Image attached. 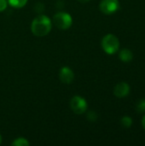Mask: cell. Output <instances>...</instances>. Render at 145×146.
<instances>
[{"instance_id":"6da1fadb","label":"cell","mask_w":145,"mask_h":146,"mask_svg":"<svg viewBox=\"0 0 145 146\" xmlns=\"http://www.w3.org/2000/svg\"><path fill=\"white\" fill-rule=\"evenodd\" d=\"M52 27L51 21L44 15L37 16L32 22L31 30L32 33L37 37H44L47 35Z\"/></svg>"},{"instance_id":"7a4b0ae2","label":"cell","mask_w":145,"mask_h":146,"mask_svg":"<svg viewBox=\"0 0 145 146\" xmlns=\"http://www.w3.org/2000/svg\"><path fill=\"white\" fill-rule=\"evenodd\" d=\"M102 48L109 55H113L119 50L120 41L114 34H107L102 39Z\"/></svg>"},{"instance_id":"3957f363","label":"cell","mask_w":145,"mask_h":146,"mask_svg":"<svg viewBox=\"0 0 145 146\" xmlns=\"http://www.w3.org/2000/svg\"><path fill=\"white\" fill-rule=\"evenodd\" d=\"M53 21L56 27L61 30L68 29L73 24L72 16L66 12H58L53 17Z\"/></svg>"},{"instance_id":"277c9868","label":"cell","mask_w":145,"mask_h":146,"mask_svg":"<svg viewBox=\"0 0 145 146\" xmlns=\"http://www.w3.org/2000/svg\"><path fill=\"white\" fill-rule=\"evenodd\" d=\"M70 107L72 110L77 114V115H81L85 113L87 110V103L80 96H74L72 98L70 101Z\"/></svg>"},{"instance_id":"5b68a950","label":"cell","mask_w":145,"mask_h":146,"mask_svg":"<svg viewBox=\"0 0 145 146\" xmlns=\"http://www.w3.org/2000/svg\"><path fill=\"white\" fill-rule=\"evenodd\" d=\"M99 9L105 15H112L120 9L119 0H102Z\"/></svg>"},{"instance_id":"8992f818","label":"cell","mask_w":145,"mask_h":146,"mask_svg":"<svg viewBox=\"0 0 145 146\" xmlns=\"http://www.w3.org/2000/svg\"><path fill=\"white\" fill-rule=\"evenodd\" d=\"M130 93V86L126 82H120L114 88V94L119 98H126Z\"/></svg>"},{"instance_id":"52a82bcc","label":"cell","mask_w":145,"mask_h":146,"mask_svg":"<svg viewBox=\"0 0 145 146\" xmlns=\"http://www.w3.org/2000/svg\"><path fill=\"white\" fill-rule=\"evenodd\" d=\"M60 80L64 84H71L74 79V74L73 70L68 67H63L60 70Z\"/></svg>"},{"instance_id":"ba28073f","label":"cell","mask_w":145,"mask_h":146,"mask_svg":"<svg viewBox=\"0 0 145 146\" xmlns=\"http://www.w3.org/2000/svg\"><path fill=\"white\" fill-rule=\"evenodd\" d=\"M119 58L124 62H129L133 59V54L129 49H122L119 53Z\"/></svg>"},{"instance_id":"9c48e42d","label":"cell","mask_w":145,"mask_h":146,"mask_svg":"<svg viewBox=\"0 0 145 146\" xmlns=\"http://www.w3.org/2000/svg\"><path fill=\"white\" fill-rule=\"evenodd\" d=\"M7 1L10 6H12L13 8H15V9L22 8L27 3V0H7Z\"/></svg>"},{"instance_id":"30bf717a","label":"cell","mask_w":145,"mask_h":146,"mask_svg":"<svg viewBox=\"0 0 145 146\" xmlns=\"http://www.w3.org/2000/svg\"><path fill=\"white\" fill-rule=\"evenodd\" d=\"M13 146H28L30 143L24 138H18L11 144Z\"/></svg>"},{"instance_id":"8fae6325","label":"cell","mask_w":145,"mask_h":146,"mask_svg":"<svg viewBox=\"0 0 145 146\" xmlns=\"http://www.w3.org/2000/svg\"><path fill=\"white\" fill-rule=\"evenodd\" d=\"M121 124L124 127L126 128H129L131 127V126L132 125V119L130 116H124L121 119Z\"/></svg>"},{"instance_id":"7c38bea8","label":"cell","mask_w":145,"mask_h":146,"mask_svg":"<svg viewBox=\"0 0 145 146\" xmlns=\"http://www.w3.org/2000/svg\"><path fill=\"white\" fill-rule=\"evenodd\" d=\"M136 110L138 113L145 112V98H143L138 102L137 106H136Z\"/></svg>"},{"instance_id":"4fadbf2b","label":"cell","mask_w":145,"mask_h":146,"mask_svg":"<svg viewBox=\"0 0 145 146\" xmlns=\"http://www.w3.org/2000/svg\"><path fill=\"white\" fill-rule=\"evenodd\" d=\"M87 118L91 121H95L97 119V114L94 111H90L88 113V115H87Z\"/></svg>"},{"instance_id":"5bb4252c","label":"cell","mask_w":145,"mask_h":146,"mask_svg":"<svg viewBox=\"0 0 145 146\" xmlns=\"http://www.w3.org/2000/svg\"><path fill=\"white\" fill-rule=\"evenodd\" d=\"M7 5H8L7 0H0V12L5 10L7 8Z\"/></svg>"},{"instance_id":"9a60e30c","label":"cell","mask_w":145,"mask_h":146,"mask_svg":"<svg viewBox=\"0 0 145 146\" xmlns=\"http://www.w3.org/2000/svg\"><path fill=\"white\" fill-rule=\"evenodd\" d=\"M142 126H143V127L145 129V115L143 117V119H142Z\"/></svg>"},{"instance_id":"2e32d148","label":"cell","mask_w":145,"mask_h":146,"mask_svg":"<svg viewBox=\"0 0 145 146\" xmlns=\"http://www.w3.org/2000/svg\"><path fill=\"white\" fill-rule=\"evenodd\" d=\"M77 1H79V3H85L89 2L90 0H77Z\"/></svg>"},{"instance_id":"e0dca14e","label":"cell","mask_w":145,"mask_h":146,"mask_svg":"<svg viewBox=\"0 0 145 146\" xmlns=\"http://www.w3.org/2000/svg\"><path fill=\"white\" fill-rule=\"evenodd\" d=\"M2 143V137H1V135H0V144Z\"/></svg>"}]
</instances>
